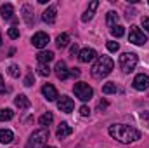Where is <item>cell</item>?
<instances>
[{
  "label": "cell",
  "mask_w": 149,
  "mask_h": 148,
  "mask_svg": "<svg viewBox=\"0 0 149 148\" xmlns=\"http://www.w3.org/2000/svg\"><path fill=\"white\" fill-rule=\"evenodd\" d=\"M104 108H108V101L104 99V101H99V105H97V110H104Z\"/></svg>",
  "instance_id": "35"
},
{
  "label": "cell",
  "mask_w": 149,
  "mask_h": 148,
  "mask_svg": "<svg viewBox=\"0 0 149 148\" xmlns=\"http://www.w3.org/2000/svg\"><path fill=\"white\" fill-rule=\"evenodd\" d=\"M14 117V111L10 108H2L0 110V122H5V120H10Z\"/></svg>",
  "instance_id": "24"
},
{
  "label": "cell",
  "mask_w": 149,
  "mask_h": 148,
  "mask_svg": "<svg viewBox=\"0 0 149 148\" xmlns=\"http://www.w3.org/2000/svg\"><path fill=\"white\" fill-rule=\"evenodd\" d=\"M118 14L114 12V11H111V12H108V18H106V25L109 26V28H114V26H118Z\"/></svg>",
  "instance_id": "21"
},
{
  "label": "cell",
  "mask_w": 149,
  "mask_h": 148,
  "mask_svg": "<svg viewBox=\"0 0 149 148\" xmlns=\"http://www.w3.org/2000/svg\"><path fill=\"white\" fill-rule=\"evenodd\" d=\"M14 105H16L19 110H28L31 103H30L28 96H24V94H17V96L14 98Z\"/></svg>",
  "instance_id": "14"
},
{
  "label": "cell",
  "mask_w": 149,
  "mask_h": 148,
  "mask_svg": "<svg viewBox=\"0 0 149 148\" xmlns=\"http://www.w3.org/2000/svg\"><path fill=\"white\" fill-rule=\"evenodd\" d=\"M56 44H57V47H59V49L66 47V45L70 44V35H68V33H61L59 37L56 38Z\"/></svg>",
  "instance_id": "22"
},
{
  "label": "cell",
  "mask_w": 149,
  "mask_h": 148,
  "mask_svg": "<svg viewBox=\"0 0 149 148\" xmlns=\"http://www.w3.org/2000/svg\"><path fill=\"white\" fill-rule=\"evenodd\" d=\"M71 132H73L71 125H68L66 122H61V124H59V127H57V132H56V136H57V140H64V138H68Z\"/></svg>",
  "instance_id": "13"
},
{
  "label": "cell",
  "mask_w": 149,
  "mask_h": 148,
  "mask_svg": "<svg viewBox=\"0 0 149 148\" xmlns=\"http://www.w3.org/2000/svg\"><path fill=\"white\" fill-rule=\"evenodd\" d=\"M142 26H144V30L149 33V18H142Z\"/></svg>",
  "instance_id": "34"
},
{
  "label": "cell",
  "mask_w": 149,
  "mask_h": 148,
  "mask_svg": "<svg viewBox=\"0 0 149 148\" xmlns=\"http://www.w3.org/2000/svg\"><path fill=\"white\" fill-rule=\"evenodd\" d=\"M113 66H114V63L109 56H101L92 66V77L94 78H104L111 73Z\"/></svg>",
  "instance_id": "2"
},
{
  "label": "cell",
  "mask_w": 149,
  "mask_h": 148,
  "mask_svg": "<svg viewBox=\"0 0 149 148\" xmlns=\"http://www.w3.org/2000/svg\"><path fill=\"white\" fill-rule=\"evenodd\" d=\"M9 75L14 77V78H17V77H19V66H17V65H10V66H9Z\"/></svg>",
  "instance_id": "28"
},
{
  "label": "cell",
  "mask_w": 149,
  "mask_h": 148,
  "mask_svg": "<svg viewBox=\"0 0 149 148\" xmlns=\"http://www.w3.org/2000/svg\"><path fill=\"white\" fill-rule=\"evenodd\" d=\"M109 134L120 143H134V141L141 140V131H137V129H134L130 125H123V124L111 125Z\"/></svg>",
  "instance_id": "1"
},
{
  "label": "cell",
  "mask_w": 149,
  "mask_h": 148,
  "mask_svg": "<svg viewBox=\"0 0 149 148\" xmlns=\"http://www.w3.org/2000/svg\"><path fill=\"white\" fill-rule=\"evenodd\" d=\"M0 45H2V35H0Z\"/></svg>",
  "instance_id": "38"
},
{
  "label": "cell",
  "mask_w": 149,
  "mask_h": 148,
  "mask_svg": "<svg viewBox=\"0 0 149 148\" xmlns=\"http://www.w3.org/2000/svg\"><path fill=\"white\" fill-rule=\"evenodd\" d=\"M111 33H113V37L120 38V37H123V35H125V28H123L121 25H118V26L111 28Z\"/></svg>",
  "instance_id": "26"
},
{
  "label": "cell",
  "mask_w": 149,
  "mask_h": 148,
  "mask_svg": "<svg viewBox=\"0 0 149 148\" xmlns=\"http://www.w3.org/2000/svg\"><path fill=\"white\" fill-rule=\"evenodd\" d=\"M97 7H99V2H97V0H92V2H90V5H88V9H87V11H85V14L81 16V21H83V23L90 21V19L94 18V12H95V9H97Z\"/></svg>",
  "instance_id": "16"
},
{
  "label": "cell",
  "mask_w": 149,
  "mask_h": 148,
  "mask_svg": "<svg viewBox=\"0 0 149 148\" xmlns=\"http://www.w3.org/2000/svg\"><path fill=\"white\" fill-rule=\"evenodd\" d=\"M7 89H5V84H3V77L0 75V94H3Z\"/></svg>",
  "instance_id": "37"
},
{
  "label": "cell",
  "mask_w": 149,
  "mask_h": 148,
  "mask_svg": "<svg viewBox=\"0 0 149 148\" xmlns=\"http://www.w3.org/2000/svg\"><path fill=\"white\" fill-rule=\"evenodd\" d=\"M70 75H71L73 78H78V77H80V70H78V68H71V70H70Z\"/></svg>",
  "instance_id": "33"
},
{
  "label": "cell",
  "mask_w": 149,
  "mask_h": 148,
  "mask_svg": "<svg viewBox=\"0 0 149 148\" xmlns=\"http://www.w3.org/2000/svg\"><path fill=\"white\" fill-rule=\"evenodd\" d=\"M70 52H71V56H76V54H80V51H78V45H76V44H74V45H71Z\"/></svg>",
  "instance_id": "36"
},
{
  "label": "cell",
  "mask_w": 149,
  "mask_h": 148,
  "mask_svg": "<svg viewBox=\"0 0 149 148\" xmlns=\"http://www.w3.org/2000/svg\"><path fill=\"white\" fill-rule=\"evenodd\" d=\"M128 40L135 45H144L148 42V37L144 35V32H141V28L137 26H132L130 28V33H128Z\"/></svg>",
  "instance_id": "6"
},
{
  "label": "cell",
  "mask_w": 149,
  "mask_h": 148,
  "mask_svg": "<svg viewBox=\"0 0 149 148\" xmlns=\"http://www.w3.org/2000/svg\"><path fill=\"white\" fill-rule=\"evenodd\" d=\"M102 92H104V94H114V92H116V84H114V82L104 84V85H102Z\"/></svg>",
  "instance_id": "25"
},
{
  "label": "cell",
  "mask_w": 149,
  "mask_h": 148,
  "mask_svg": "<svg viewBox=\"0 0 149 148\" xmlns=\"http://www.w3.org/2000/svg\"><path fill=\"white\" fill-rule=\"evenodd\" d=\"M106 47H108V51H111V52H116V51H118V49H120V44H118V42H108V44H106Z\"/></svg>",
  "instance_id": "29"
},
{
  "label": "cell",
  "mask_w": 149,
  "mask_h": 148,
  "mask_svg": "<svg viewBox=\"0 0 149 148\" xmlns=\"http://www.w3.org/2000/svg\"><path fill=\"white\" fill-rule=\"evenodd\" d=\"M37 59H38V65H49L52 59H54V52L50 51H42L37 54Z\"/></svg>",
  "instance_id": "17"
},
{
  "label": "cell",
  "mask_w": 149,
  "mask_h": 148,
  "mask_svg": "<svg viewBox=\"0 0 149 148\" xmlns=\"http://www.w3.org/2000/svg\"><path fill=\"white\" fill-rule=\"evenodd\" d=\"M42 94L45 96V99L47 101H56L59 96H57V91H56V87L52 85V84H45L43 87H42Z\"/></svg>",
  "instance_id": "10"
},
{
  "label": "cell",
  "mask_w": 149,
  "mask_h": 148,
  "mask_svg": "<svg viewBox=\"0 0 149 148\" xmlns=\"http://www.w3.org/2000/svg\"><path fill=\"white\" fill-rule=\"evenodd\" d=\"M12 140H14L12 131H9V129H0V143L9 145V143H12Z\"/></svg>",
  "instance_id": "18"
},
{
  "label": "cell",
  "mask_w": 149,
  "mask_h": 148,
  "mask_svg": "<svg viewBox=\"0 0 149 148\" xmlns=\"http://www.w3.org/2000/svg\"><path fill=\"white\" fill-rule=\"evenodd\" d=\"M52 120H54V115L50 113V111H47V113H43L40 118H38V122H40V125L43 127V129H49V125L52 124Z\"/></svg>",
  "instance_id": "19"
},
{
  "label": "cell",
  "mask_w": 149,
  "mask_h": 148,
  "mask_svg": "<svg viewBox=\"0 0 149 148\" xmlns=\"http://www.w3.org/2000/svg\"><path fill=\"white\" fill-rule=\"evenodd\" d=\"M9 37L12 38V40H14V38H19V30H17L16 26H10V28H9Z\"/></svg>",
  "instance_id": "30"
},
{
  "label": "cell",
  "mask_w": 149,
  "mask_h": 148,
  "mask_svg": "<svg viewBox=\"0 0 149 148\" xmlns=\"http://www.w3.org/2000/svg\"><path fill=\"white\" fill-rule=\"evenodd\" d=\"M0 14H2L3 19H10L12 14H14V7H12L10 4H3V5L0 7Z\"/></svg>",
  "instance_id": "20"
},
{
  "label": "cell",
  "mask_w": 149,
  "mask_h": 148,
  "mask_svg": "<svg viewBox=\"0 0 149 148\" xmlns=\"http://www.w3.org/2000/svg\"><path fill=\"white\" fill-rule=\"evenodd\" d=\"M23 18L28 25H33V18H31V7L30 5H23Z\"/></svg>",
  "instance_id": "23"
},
{
  "label": "cell",
  "mask_w": 149,
  "mask_h": 148,
  "mask_svg": "<svg viewBox=\"0 0 149 148\" xmlns=\"http://www.w3.org/2000/svg\"><path fill=\"white\" fill-rule=\"evenodd\" d=\"M43 148H54V147H43Z\"/></svg>",
  "instance_id": "39"
},
{
  "label": "cell",
  "mask_w": 149,
  "mask_h": 148,
  "mask_svg": "<svg viewBox=\"0 0 149 148\" xmlns=\"http://www.w3.org/2000/svg\"><path fill=\"white\" fill-rule=\"evenodd\" d=\"M73 91H74V96H76L78 99H81V101H88V99H92V96H94V89H92L88 84H85V82L74 84Z\"/></svg>",
  "instance_id": "5"
},
{
  "label": "cell",
  "mask_w": 149,
  "mask_h": 148,
  "mask_svg": "<svg viewBox=\"0 0 149 148\" xmlns=\"http://www.w3.org/2000/svg\"><path fill=\"white\" fill-rule=\"evenodd\" d=\"M57 108L61 111H64V113H70V111L74 108V103L71 98H68V96H61L59 99H57Z\"/></svg>",
  "instance_id": "7"
},
{
  "label": "cell",
  "mask_w": 149,
  "mask_h": 148,
  "mask_svg": "<svg viewBox=\"0 0 149 148\" xmlns=\"http://www.w3.org/2000/svg\"><path fill=\"white\" fill-rule=\"evenodd\" d=\"M95 56H97V52H95L94 49H81L80 54H78V59H80L81 63H90V61L95 59Z\"/></svg>",
  "instance_id": "12"
},
{
  "label": "cell",
  "mask_w": 149,
  "mask_h": 148,
  "mask_svg": "<svg viewBox=\"0 0 149 148\" xmlns=\"http://www.w3.org/2000/svg\"><path fill=\"white\" fill-rule=\"evenodd\" d=\"M37 72H38V75H42V77H49L50 68H49V65H38Z\"/></svg>",
  "instance_id": "27"
},
{
  "label": "cell",
  "mask_w": 149,
  "mask_h": 148,
  "mask_svg": "<svg viewBox=\"0 0 149 148\" xmlns=\"http://www.w3.org/2000/svg\"><path fill=\"white\" fill-rule=\"evenodd\" d=\"M31 44H33L37 49H43V47H47V44H49V35H47V33H43V32H38V33L33 35Z\"/></svg>",
  "instance_id": "8"
},
{
  "label": "cell",
  "mask_w": 149,
  "mask_h": 148,
  "mask_svg": "<svg viewBox=\"0 0 149 148\" xmlns=\"http://www.w3.org/2000/svg\"><path fill=\"white\" fill-rule=\"evenodd\" d=\"M134 87L137 91H146V89H149V77L144 73H139L134 78Z\"/></svg>",
  "instance_id": "9"
},
{
  "label": "cell",
  "mask_w": 149,
  "mask_h": 148,
  "mask_svg": "<svg viewBox=\"0 0 149 148\" xmlns=\"http://www.w3.org/2000/svg\"><path fill=\"white\" fill-rule=\"evenodd\" d=\"M47 140H49V129H43L42 127V129L35 131L30 136V140L26 143V148H43L45 143H47Z\"/></svg>",
  "instance_id": "3"
},
{
  "label": "cell",
  "mask_w": 149,
  "mask_h": 148,
  "mask_svg": "<svg viewBox=\"0 0 149 148\" xmlns=\"http://www.w3.org/2000/svg\"><path fill=\"white\" fill-rule=\"evenodd\" d=\"M33 82H35V78H33V75H31V73H30L28 77H26V78H24V85H26V87L33 85Z\"/></svg>",
  "instance_id": "31"
},
{
  "label": "cell",
  "mask_w": 149,
  "mask_h": 148,
  "mask_svg": "<svg viewBox=\"0 0 149 148\" xmlns=\"http://www.w3.org/2000/svg\"><path fill=\"white\" fill-rule=\"evenodd\" d=\"M56 16H57V9H56V5H50V7H47V11H43L42 19H43V23L52 25L56 21Z\"/></svg>",
  "instance_id": "11"
},
{
  "label": "cell",
  "mask_w": 149,
  "mask_h": 148,
  "mask_svg": "<svg viewBox=\"0 0 149 148\" xmlns=\"http://www.w3.org/2000/svg\"><path fill=\"white\" fill-rule=\"evenodd\" d=\"M80 115H81V117H88V115H90V110H88V106H85V105H83V106L80 108Z\"/></svg>",
  "instance_id": "32"
},
{
  "label": "cell",
  "mask_w": 149,
  "mask_h": 148,
  "mask_svg": "<svg viewBox=\"0 0 149 148\" xmlns=\"http://www.w3.org/2000/svg\"><path fill=\"white\" fill-rule=\"evenodd\" d=\"M137 54H134V52H125V54H121L120 56V68H121V72L123 73H130V72H134L135 70V66H137Z\"/></svg>",
  "instance_id": "4"
},
{
  "label": "cell",
  "mask_w": 149,
  "mask_h": 148,
  "mask_svg": "<svg viewBox=\"0 0 149 148\" xmlns=\"http://www.w3.org/2000/svg\"><path fill=\"white\" fill-rule=\"evenodd\" d=\"M56 77L57 78H61V80H66L68 77H70V72H68V68H66V63L64 61H59L57 65H56Z\"/></svg>",
  "instance_id": "15"
}]
</instances>
